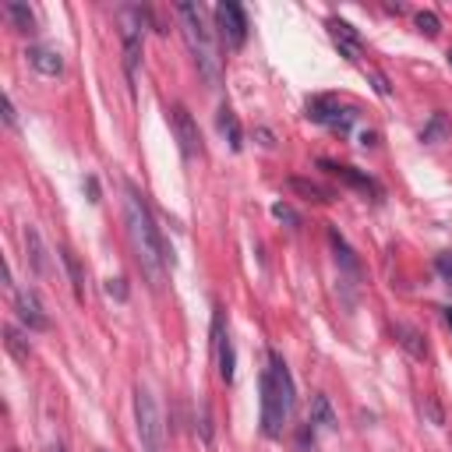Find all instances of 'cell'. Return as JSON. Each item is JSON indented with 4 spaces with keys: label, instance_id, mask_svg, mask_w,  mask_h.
<instances>
[{
    "label": "cell",
    "instance_id": "obj_1",
    "mask_svg": "<svg viewBox=\"0 0 452 452\" xmlns=\"http://www.w3.org/2000/svg\"><path fill=\"white\" fill-rule=\"evenodd\" d=\"M124 226H127V237H131V248H134V258L141 265V272L149 276L152 286L163 283V269L173 262L166 255V244H163V233L141 198V191L134 184H127V198H124Z\"/></svg>",
    "mask_w": 452,
    "mask_h": 452
},
{
    "label": "cell",
    "instance_id": "obj_2",
    "mask_svg": "<svg viewBox=\"0 0 452 452\" xmlns=\"http://www.w3.org/2000/svg\"><path fill=\"white\" fill-rule=\"evenodd\" d=\"M258 393H262V435L279 439L294 410V378L276 350H269V368L258 378Z\"/></svg>",
    "mask_w": 452,
    "mask_h": 452
},
{
    "label": "cell",
    "instance_id": "obj_3",
    "mask_svg": "<svg viewBox=\"0 0 452 452\" xmlns=\"http://www.w3.org/2000/svg\"><path fill=\"white\" fill-rule=\"evenodd\" d=\"M177 18H180V32H184V39H187V50H191V57H195L202 78L216 88V85H219V67H223V64H219V50H216L212 28L205 25L202 7L180 0V4H177Z\"/></svg>",
    "mask_w": 452,
    "mask_h": 452
},
{
    "label": "cell",
    "instance_id": "obj_4",
    "mask_svg": "<svg viewBox=\"0 0 452 452\" xmlns=\"http://www.w3.org/2000/svg\"><path fill=\"white\" fill-rule=\"evenodd\" d=\"M134 421H138V439L141 452H166V424L159 414V403L149 389L134 393Z\"/></svg>",
    "mask_w": 452,
    "mask_h": 452
},
{
    "label": "cell",
    "instance_id": "obj_5",
    "mask_svg": "<svg viewBox=\"0 0 452 452\" xmlns=\"http://www.w3.org/2000/svg\"><path fill=\"white\" fill-rule=\"evenodd\" d=\"M141 21H152L145 7H124L120 11V39H124V71L127 81H134L138 60H141Z\"/></svg>",
    "mask_w": 452,
    "mask_h": 452
},
{
    "label": "cell",
    "instance_id": "obj_6",
    "mask_svg": "<svg viewBox=\"0 0 452 452\" xmlns=\"http://www.w3.org/2000/svg\"><path fill=\"white\" fill-rule=\"evenodd\" d=\"M212 354H216L219 378H223L226 386H233V375H237V354H233V340H230L226 315H223L219 304L212 308Z\"/></svg>",
    "mask_w": 452,
    "mask_h": 452
},
{
    "label": "cell",
    "instance_id": "obj_7",
    "mask_svg": "<svg viewBox=\"0 0 452 452\" xmlns=\"http://www.w3.org/2000/svg\"><path fill=\"white\" fill-rule=\"evenodd\" d=\"M212 14H216L219 35H223L233 50H241V46L248 42V14H244V7H241L237 0H219Z\"/></svg>",
    "mask_w": 452,
    "mask_h": 452
},
{
    "label": "cell",
    "instance_id": "obj_8",
    "mask_svg": "<svg viewBox=\"0 0 452 452\" xmlns=\"http://www.w3.org/2000/svg\"><path fill=\"white\" fill-rule=\"evenodd\" d=\"M170 124H173L180 156H184V159L202 156V131H198V124H195V117H191V110H187L184 103H177V106L170 110Z\"/></svg>",
    "mask_w": 452,
    "mask_h": 452
},
{
    "label": "cell",
    "instance_id": "obj_9",
    "mask_svg": "<svg viewBox=\"0 0 452 452\" xmlns=\"http://www.w3.org/2000/svg\"><path fill=\"white\" fill-rule=\"evenodd\" d=\"M318 166H322L325 173H332L336 180H343V184L357 187L361 195H371L375 202L382 198V184H378L371 173H364V170H354V166H347V163H332V159H318Z\"/></svg>",
    "mask_w": 452,
    "mask_h": 452
},
{
    "label": "cell",
    "instance_id": "obj_10",
    "mask_svg": "<svg viewBox=\"0 0 452 452\" xmlns=\"http://www.w3.org/2000/svg\"><path fill=\"white\" fill-rule=\"evenodd\" d=\"M14 311L28 325V332H46L50 329V315H46L35 290H14Z\"/></svg>",
    "mask_w": 452,
    "mask_h": 452
},
{
    "label": "cell",
    "instance_id": "obj_11",
    "mask_svg": "<svg viewBox=\"0 0 452 452\" xmlns=\"http://www.w3.org/2000/svg\"><path fill=\"white\" fill-rule=\"evenodd\" d=\"M329 32H332V39H336V46H340V53L347 57V60H361V46H364V35L350 25V21H343V18H329Z\"/></svg>",
    "mask_w": 452,
    "mask_h": 452
},
{
    "label": "cell",
    "instance_id": "obj_12",
    "mask_svg": "<svg viewBox=\"0 0 452 452\" xmlns=\"http://www.w3.org/2000/svg\"><path fill=\"white\" fill-rule=\"evenodd\" d=\"M393 336H396V343L414 357V361H428V340H424V332L417 329V325H407V322H396L393 325Z\"/></svg>",
    "mask_w": 452,
    "mask_h": 452
},
{
    "label": "cell",
    "instance_id": "obj_13",
    "mask_svg": "<svg viewBox=\"0 0 452 452\" xmlns=\"http://www.w3.org/2000/svg\"><path fill=\"white\" fill-rule=\"evenodd\" d=\"M28 64L42 74V78H57V74H64V57L57 53V50H50V46H28Z\"/></svg>",
    "mask_w": 452,
    "mask_h": 452
},
{
    "label": "cell",
    "instance_id": "obj_14",
    "mask_svg": "<svg viewBox=\"0 0 452 452\" xmlns=\"http://www.w3.org/2000/svg\"><path fill=\"white\" fill-rule=\"evenodd\" d=\"M25 255H28V265L35 276H50V258H46V244L39 237L35 226H25Z\"/></svg>",
    "mask_w": 452,
    "mask_h": 452
},
{
    "label": "cell",
    "instance_id": "obj_15",
    "mask_svg": "<svg viewBox=\"0 0 452 452\" xmlns=\"http://www.w3.org/2000/svg\"><path fill=\"white\" fill-rule=\"evenodd\" d=\"M216 127H219V134L230 141L233 152L244 149V127H241V120H237V113H233L230 106H219V113H216Z\"/></svg>",
    "mask_w": 452,
    "mask_h": 452
},
{
    "label": "cell",
    "instance_id": "obj_16",
    "mask_svg": "<svg viewBox=\"0 0 452 452\" xmlns=\"http://www.w3.org/2000/svg\"><path fill=\"white\" fill-rule=\"evenodd\" d=\"M311 424L322 428V431H336L340 428V417H336V410H332V403H329L325 393H315L311 396Z\"/></svg>",
    "mask_w": 452,
    "mask_h": 452
},
{
    "label": "cell",
    "instance_id": "obj_17",
    "mask_svg": "<svg viewBox=\"0 0 452 452\" xmlns=\"http://www.w3.org/2000/svg\"><path fill=\"white\" fill-rule=\"evenodd\" d=\"M329 241H332V251H336V262H340V269H347L350 276H357V272H361V262H357L354 248L347 244V237L340 233V226H329Z\"/></svg>",
    "mask_w": 452,
    "mask_h": 452
},
{
    "label": "cell",
    "instance_id": "obj_18",
    "mask_svg": "<svg viewBox=\"0 0 452 452\" xmlns=\"http://www.w3.org/2000/svg\"><path fill=\"white\" fill-rule=\"evenodd\" d=\"M57 255H60V265H64V272H67V279H71L74 297H78V301H85V269H81L78 255H74L71 248H60Z\"/></svg>",
    "mask_w": 452,
    "mask_h": 452
},
{
    "label": "cell",
    "instance_id": "obj_19",
    "mask_svg": "<svg viewBox=\"0 0 452 452\" xmlns=\"http://www.w3.org/2000/svg\"><path fill=\"white\" fill-rule=\"evenodd\" d=\"M290 187H294L301 198H308V202H318V205H329V202H336V195H332L329 187H322V184H315V180H304V177H290Z\"/></svg>",
    "mask_w": 452,
    "mask_h": 452
},
{
    "label": "cell",
    "instance_id": "obj_20",
    "mask_svg": "<svg viewBox=\"0 0 452 452\" xmlns=\"http://www.w3.org/2000/svg\"><path fill=\"white\" fill-rule=\"evenodd\" d=\"M4 11H7V18L14 21V28H18V32H28V35L35 32V14H32V7H28V4H21V0H7V4H4Z\"/></svg>",
    "mask_w": 452,
    "mask_h": 452
},
{
    "label": "cell",
    "instance_id": "obj_21",
    "mask_svg": "<svg viewBox=\"0 0 452 452\" xmlns=\"http://www.w3.org/2000/svg\"><path fill=\"white\" fill-rule=\"evenodd\" d=\"M452 134V124L446 113H431V120L424 124V131H421V141L424 145H439V141H446Z\"/></svg>",
    "mask_w": 452,
    "mask_h": 452
},
{
    "label": "cell",
    "instance_id": "obj_22",
    "mask_svg": "<svg viewBox=\"0 0 452 452\" xmlns=\"http://www.w3.org/2000/svg\"><path fill=\"white\" fill-rule=\"evenodd\" d=\"M340 103L332 99V95H315V99H308V117L315 120V124H322L325 127V120L332 117V110H336Z\"/></svg>",
    "mask_w": 452,
    "mask_h": 452
},
{
    "label": "cell",
    "instance_id": "obj_23",
    "mask_svg": "<svg viewBox=\"0 0 452 452\" xmlns=\"http://www.w3.org/2000/svg\"><path fill=\"white\" fill-rule=\"evenodd\" d=\"M354 120H357V110H354V106H336L332 117L325 120V127L336 131V134H347V131L354 127Z\"/></svg>",
    "mask_w": 452,
    "mask_h": 452
},
{
    "label": "cell",
    "instance_id": "obj_24",
    "mask_svg": "<svg viewBox=\"0 0 452 452\" xmlns=\"http://www.w3.org/2000/svg\"><path fill=\"white\" fill-rule=\"evenodd\" d=\"M4 343H7V350L14 354V361H21V364H28V343H25V336L14 329V325H4Z\"/></svg>",
    "mask_w": 452,
    "mask_h": 452
},
{
    "label": "cell",
    "instance_id": "obj_25",
    "mask_svg": "<svg viewBox=\"0 0 452 452\" xmlns=\"http://www.w3.org/2000/svg\"><path fill=\"white\" fill-rule=\"evenodd\" d=\"M417 28H421L428 39H435V35L442 32V18H439L435 11H421V14H417Z\"/></svg>",
    "mask_w": 452,
    "mask_h": 452
},
{
    "label": "cell",
    "instance_id": "obj_26",
    "mask_svg": "<svg viewBox=\"0 0 452 452\" xmlns=\"http://www.w3.org/2000/svg\"><path fill=\"white\" fill-rule=\"evenodd\" d=\"M272 216H276L279 223H286L290 230H297V226H301V216H297V212H294L286 202H276V205H272Z\"/></svg>",
    "mask_w": 452,
    "mask_h": 452
},
{
    "label": "cell",
    "instance_id": "obj_27",
    "mask_svg": "<svg viewBox=\"0 0 452 452\" xmlns=\"http://www.w3.org/2000/svg\"><path fill=\"white\" fill-rule=\"evenodd\" d=\"M435 272L442 276L446 286H452V251H442V255L435 258Z\"/></svg>",
    "mask_w": 452,
    "mask_h": 452
},
{
    "label": "cell",
    "instance_id": "obj_28",
    "mask_svg": "<svg viewBox=\"0 0 452 452\" xmlns=\"http://www.w3.org/2000/svg\"><path fill=\"white\" fill-rule=\"evenodd\" d=\"M297 449H301V452H315V424H311V421L297 431Z\"/></svg>",
    "mask_w": 452,
    "mask_h": 452
},
{
    "label": "cell",
    "instance_id": "obj_29",
    "mask_svg": "<svg viewBox=\"0 0 452 452\" xmlns=\"http://www.w3.org/2000/svg\"><path fill=\"white\" fill-rule=\"evenodd\" d=\"M198 431H202V442L212 446V410L209 403H202V421H198Z\"/></svg>",
    "mask_w": 452,
    "mask_h": 452
},
{
    "label": "cell",
    "instance_id": "obj_30",
    "mask_svg": "<svg viewBox=\"0 0 452 452\" xmlns=\"http://www.w3.org/2000/svg\"><path fill=\"white\" fill-rule=\"evenodd\" d=\"M106 294L124 304V301H127V283H124V279H106Z\"/></svg>",
    "mask_w": 452,
    "mask_h": 452
},
{
    "label": "cell",
    "instance_id": "obj_31",
    "mask_svg": "<svg viewBox=\"0 0 452 452\" xmlns=\"http://www.w3.org/2000/svg\"><path fill=\"white\" fill-rule=\"evenodd\" d=\"M371 81H375V92H378V95H389V92H393V88H389V81H386V74H382V71H371Z\"/></svg>",
    "mask_w": 452,
    "mask_h": 452
},
{
    "label": "cell",
    "instance_id": "obj_32",
    "mask_svg": "<svg viewBox=\"0 0 452 452\" xmlns=\"http://www.w3.org/2000/svg\"><path fill=\"white\" fill-rule=\"evenodd\" d=\"M4 120H7V127H14V124H18V113H14V103H11V95H4Z\"/></svg>",
    "mask_w": 452,
    "mask_h": 452
},
{
    "label": "cell",
    "instance_id": "obj_33",
    "mask_svg": "<svg viewBox=\"0 0 452 452\" xmlns=\"http://www.w3.org/2000/svg\"><path fill=\"white\" fill-rule=\"evenodd\" d=\"M424 410H428L431 424H442V410H439V403H435V400H424Z\"/></svg>",
    "mask_w": 452,
    "mask_h": 452
},
{
    "label": "cell",
    "instance_id": "obj_34",
    "mask_svg": "<svg viewBox=\"0 0 452 452\" xmlns=\"http://www.w3.org/2000/svg\"><path fill=\"white\" fill-rule=\"evenodd\" d=\"M378 145V131H361V149H375Z\"/></svg>",
    "mask_w": 452,
    "mask_h": 452
},
{
    "label": "cell",
    "instance_id": "obj_35",
    "mask_svg": "<svg viewBox=\"0 0 452 452\" xmlns=\"http://www.w3.org/2000/svg\"><path fill=\"white\" fill-rule=\"evenodd\" d=\"M85 191H88V202H99V180L95 177H85Z\"/></svg>",
    "mask_w": 452,
    "mask_h": 452
},
{
    "label": "cell",
    "instance_id": "obj_36",
    "mask_svg": "<svg viewBox=\"0 0 452 452\" xmlns=\"http://www.w3.org/2000/svg\"><path fill=\"white\" fill-rule=\"evenodd\" d=\"M258 138H262V145H265V149H272V145H276V138H272V131H269V127H258Z\"/></svg>",
    "mask_w": 452,
    "mask_h": 452
},
{
    "label": "cell",
    "instance_id": "obj_37",
    "mask_svg": "<svg viewBox=\"0 0 452 452\" xmlns=\"http://www.w3.org/2000/svg\"><path fill=\"white\" fill-rule=\"evenodd\" d=\"M442 318H446V325H449V332H452V308H442Z\"/></svg>",
    "mask_w": 452,
    "mask_h": 452
},
{
    "label": "cell",
    "instance_id": "obj_38",
    "mask_svg": "<svg viewBox=\"0 0 452 452\" xmlns=\"http://www.w3.org/2000/svg\"><path fill=\"white\" fill-rule=\"evenodd\" d=\"M46 452H64V446H50V449Z\"/></svg>",
    "mask_w": 452,
    "mask_h": 452
},
{
    "label": "cell",
    "instance_id": "obj_39",
    "mask_svg": "<svg viewBox=\"0 0 452 452\" xmlns=\"http://www.w3.org/2000/svg\"><path fill=\"white\" fill-rule=\"evenodd\" d=\"M449 64H452V53H449Z\"/></svg>",
    "mask_w": 452,
    "mask_h": 452
}]
</instances>
